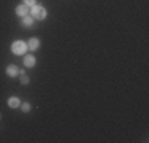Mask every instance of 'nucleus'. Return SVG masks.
<instances>
[{
  "label": "nucleus",
  "mask_w": 149,
  "mask_h": 143,
  "mask_svg": "<svg viewBox=\"0 0 149 143\" xmlns=\"http://www.w3.org/2000/svg\"><path fill=\"white\" fill-rule=\"evenodd\" d=\"M26 51H29V46H27L26 41L22 40H16L11 43V53L16 56H24L26 54Z\"/></svg>",
  "instance_id": "obj_1"
},
{
  "label": "nucleus",
  "mask_w": 149,
  "mask_h": 143,
  "mask_svg": "<svg viewBox=\"0 0 149 143\" xmlns=\"http://www.w3.org/2000/svg\"><path fill=\"white\" fill-rule=\"evenodd\" d=\"M29 14L33 19H38V21H43L45 18H46V14H48V11H46V8L45 6H41V5H33L30 8V11H29Z\"/></svg>",
  "instance_id": "obj_2"
},
{
  "label": "nucleus",
  "mask_w": 149,
  "mask_h": 143,
  "mask_svg": "<svg viewBox=\"0 0 149 143\" xmlns=\"http://www.w3.org/2000/svg\"><path fill=\"white\" fill-rule=\"evenodd\" d=\"M24 67H27V69H32V67H35V64H37V59H35L33 54H24Z\"/></svg>",
  "instance_id": "obj_3"
},
{
  "label": "nucleus",
  "mask_w": 149,
  "mask_h": 143,
  "mask_svg": "<svg viewBox=\"0 0 149 143\" xmlns=\"http://www.w3.org/2000/svg\"><path fill=\"white\" fill-rule=\"evenodd\" d=\"M40 38L37 37H32L29 41H27V46H29V51H38V48H40Z\"/></svg>",
  "instance_id": "obj_4"
},
{
  "label": "nucleus",
  "mask_w": 149,
  "mask_h": 143,
  "mask_svg": "<svg viewBox=\"0 0 149 143\" xmlns=\"http://www.w3.org/2000/svg\"><path fill=\"white\" fill-rule=\"evenodd\" d=\"M15 11H16V14H17V16L24 18V16H27V14H29L30 8H29V6H26V5L22 3V5H17V6H16V10H15Z\"/></svg>",
  "instance_id": "obj_5"
},
{
  "label": "nucleus",
  "mask_w": 149,
  "mask_h": 143,
  "mask_svg": "<svg viewBox=\"0 0 149 143\" xmlns=\"http://www.w3.org/2000/svg\"><path fill=\"white\" fill-rule=\"evenodd\" d=\"M6 75H8V76H11V78L19 76V69H17L15 64H11V65L6 67Z\"/></svg>",
  "instance_id": "obj_6"
},
{
  "label": "nucleus",
  "mask_w": 149,
  "mask_h": 143,
  "mask_svg": "<svg viewBox=\"0 0 149 143\" xmlns=\"http://www.w3.org/2000/svg\"><path fill=\"white\" fill-rule=\"evenodd\" d=\"M6 103H8L10 108H19V107H21V100H19V97H16V95H15V97H13V95H11V97H8Z\"/></svg>",
  "instance_id": "obj_7"
},
{
  "label": "nucleus",
  "mask_w": 149,
  "mask_h": 143,
  "mask_svg": "<svg viewBox=\"0 0 149 143\" xmlns=\"http://www.w3.org/2000/svg\"><path fill=\"white\" fill-rule=\"evenodd\" d=\"M19 81H21V84H29L30 83V78H29V75L26 73V70H19Z\"/></svg>",
  "instance_id": "obj_8"
},
{
  "label": "nucleus",
  "mask_w": 149,
  "mask_h": 143,
  "mask_svg": "<svg viewBox=\"0 0 149 143\" xmlns=\"http://www.w3.org/2000/svg\"><path fill=\"white\" fill-rule=\"evenodd\" d=\"M33 18H32L30 16V14H27V16H24L22 18V26L24 27H32V26H33Z\"/></svg>",
  "instance_id": "obj_9"
},
{
  "label": "nucleus",
  "mask_w": 149,
  "mask_h": 143,
  "mask_svg": "<svg viewBox=\"0 0 149 143\" xmlns=\"http://www.w3.org/2000/svg\"><path fill=\"white\" fill-rule=\"evenodd\" d=\"M21 110H22V113H29L32 110L30 102H21Z\"/></svg>",
  "instance_id": "obj_10"
},
{
  "label": "nucleus",
  "mask_w": 149,
  "mask_h": 143,
  "mask_svg": "<svg viewBox=\"0 0 149 143\" xmlns=\"http://www.w3.org/2000/svg\"><path fill=\"white\" fill-rule=\"evenodd\" d=\"M22 3H24V5H26V6H29V8H32V6H33V5H37V0H22Z\"/></svg>",
  "instance_id": "obj_11"
}]
</instances>
